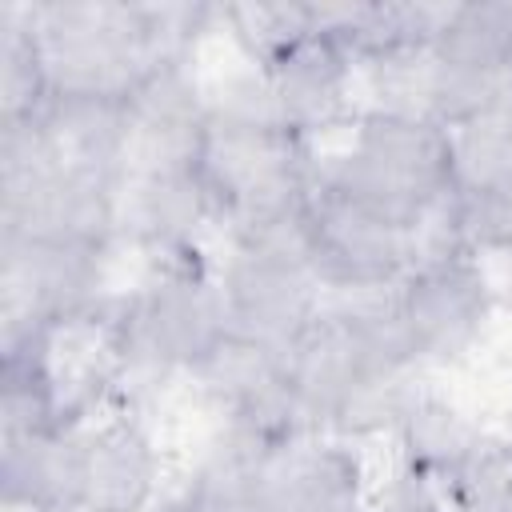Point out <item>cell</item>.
<instances>
[{
  "instance_id": "obj_1",
  "label": "cell",
  "mask_w": 512,
  "mask_h": 512,
  "mask_svg": "<svg viewBox=\"0 0 512 512\" xmlns=\"http://www.w3.org/2000/svg\"><path fill=\"white\" fill-rule=\"evenodd\" d=\"M288 392L308 436H388L420 388L384 300H328L284 352Z\"/></svg>"
},
{
  "instance_id": "obj_2",
  "label": "cell",
  "mask_w": 512,
  "mask_h": 512,
  "mask_svg": "<svg viewBox=\"0 0 512 512\" xmlns=\"http://www.w3.org/2000/svg\"><path fill=\"white\" fill-rule=\"evenodd\" d=\"M196 172L216 204L220 236L296 220L320 176V148L288 132L252 64L208 84Z\"/></svg>"
},
{
  "instance_id": "obj_3",
  "label": "cell",
  "mask_w": 512,
  "mask_h": 512,
  "mask_svg": "<svg viewBox=\"0 0 512 512\" xmlns=\"http://www.w3.org/2000/svg\"><path fill=\"white\" fill-rule=\"evenodd\" d=\"M92 336L108 408L148 412L176 380H192L228 336L216 256L152 264L140 284L112 296Z\"/></svg>"
},
{
  "instance_id": "obj_4",
  "label": "cell",
  "mask_w": 512,
  "mask_h": 512,
  "mask_svg": "<svg viewBox=\"0 0 512 512\" xmlns=\"http://www.w3.org/2000/svg\"><path fill=\"white\" fill-rule=\"evenodd\" d=\"M320 184L420 240L452 196V132L416 108L368 100L340 144L320 148Z\"/></svg>"
},
{
  "instance_id": "obj_5",
  "label": "cell",
  "mask_w": 512,
  "mask_h": 512,
  "mask_svg": "<svg viewBox=\"0 0 512 512\" xmlns=\"http://www.w3.org/2000/svg\"><path fill=\"white\" fill-rule=\"evenodd\" d=\"M52 96H116L168 56L160 4L136 0H40L24 4Z\"/></svg>"
},
{
  "instance_id": "obj_6",
  "label": "cell",
  "mask_w": 512,
  "mask_h": 512,
  "mask_svg": "<svg viewBox=\"0 0 512 512\" xmlns=\"http://www.w3.org/2000/svg\"><path fill=\"white\" fill-rule=\"evenodd\" d=\"M384 308L420 372L452 368L484 344L496 316V284L484 256L424 236Z\"/></svg>"
},
{
  "instance_id": "obj_7",
  "label": "cell",
  "mask_w": 512,
  "mask_h": 512,
  "mask_svg": "<svg viewBox=\"0 0 512 512\" xmlns=\"http://www.w3.org/2000/svg\"><path fill=\"white\" fill-rule=\"evenodd\" d=\"M300 220L304 212L276 228H248L220 236L224 252L216 256V284H220L228 332L272 344L280 352H288V344L328 304L304 260Z\"/></svg>"
},
{
  "instance_id": "obj_8",
  "label": "cell",
  "mask_w": 512,
  "mask_h": 512,
  "mask_svg": "<svg viewBox=\"0 0 512 512\" xmlns=\"http://www.w3.org/2000/svg\"><path fill=\"white\" fill-rule=\"evenodd\" d=\"M116 248L0 236V320L4 328H48L56 336L96 332L116 288Z\"/></svg>"
},
{
  "instance_id": "obj_9",
  "label": "cell",
  "mask_w": 512,
  "mask_h": 512,
  "mask_svg": "<svg viewBox=\"0 0 512 512\" xmlns=\"http://www.w3.org/2000/svg\"><path fill=\"white\" fill-rule=\"evenodd\" d=\"M300 244L328 300H384L416 260L420 240L324 188L316 176V192L300 220Z\"/></svg>"
},
{
  "instance_id": "obj_10",
  "label": "cell",
  "mask_w": 512,
  "mask_h": 512,
  "mask_svg": "<svg viewBox=\"0 0 512 512\" xmlns=\"http://www.w3.org/2000/svg\"><path fill=\"white\" fill-rule=\"evenodd\" d=\"M164 456L144 412L104 408L68 428L60 512H152Z\"/></svg>"
},
{
  "instance_id": "obj_11",
  "label": "cell",
  "mask_w": 512,
  "mask_h": 512,
  "mask_svg": "<svg viewBox=\"0 0 512 512\" xmlns=\"http://www.w3.org/2000/svg\"><path fill=\"white\" fill-rule=\"evenodd\" d=\"M256 72L268 84L280 124L316 148L324 136L344 132L360 112V104L352 100V84L360 68L332 36L324 4H308L304 28L264 64H256Z\"/></svg>"
},
{
  "instance_id": "obj_12",
  "label": "cell",
  "mask_w": 512,
  "mask_h": 512,
  "mask_svg": "<svg viewBox=\"0 0 512 512\" xmlns=\"http://www.w3.org/2000/svg\"><path fill=\"white\" fill-rule=\"evenodd\" d=\"M208 236H220V216L196 160L140 164L128 172L120 192V248L148 256V264H176L208 256Z\"/></svg>"
},
{
  "instance_id": "obj_13",
  "label": "cell",
  "mask_w": 512,
  "mask_h": 512,
  "mask_svg": "<svg viewBox=\"0 0 512 512\" xmlns=\"http://www.w3.org/2000/svg\"><path fill=\"white\" fill-rule=\"evenodd\" d=\"M368 476L352 440L296 436L256 448V512H364Z\"/></svg>"
},
{
  "instance_id": "obj_14",
  "label": "cell",
  "mask_w": 512,
  "mask_h": 512,
  "mask_svg": "<svg viewBox=\"0 0 512 512\" xmlns=\"http://www.w3.org/2000/svg\"><path fill=\"white\" fill-rule=\"evenodd\" d=\"M132 124V168L196 160L208 120V80L196 56H160L124 96Z\"/></svg>"
},
{
  "instance_id": "obj_15",
  "label": "cell",
  "mask_w": 512,
  "mask_h": 512,
  "mask_svg": "<svg viewBox=\"0 0 512 512\" xmlns=\"http://www.w3.org/2000/svg\"><path fill=\"white\" fill-rule=\"evenodd\" d=\"M388 436L396 444V472L428 484L432 492H444L492 432L476 424L456 400L420 384Z\"/></svg>"
},
{
  "instance_id": "obj_16",
  "label": "cell",
  "mask_w": 512,
  "mask_h": 512,
  "mask_svg": "<svg viewBox=\"0 0 512 512\" xmlns=\"http://www.w3.org/2000/svg\"><path fill=\"white\" fill-rule=\"evenodd\" d=\"M512 188V92L452 128V196Z\"/></svg>"
},
{
  "instance_id": "obj_17",
  "label": "cell",
  "mask_w": 512,
  "mask_h": 512,
  "mask_svg": "<svg viewBox=\"0 0 512 512\" xmlns=\"http://www.w3.org/2000/svg\"><path fill=\"white\" fill-rule=\"evenodd\" d=\"M364 512H448V504L428 484H420L404 472H392V480L376 496H368Z\"/></svg>"
},
{
  "instance_id": "obj_18",
  "label": "cell",
  "mask_w": 512,
  "mask_h": 512,
  "mask_svg": "<svg viewBox=\"0 0 512 512\" xmlns=\"http://www.w3.org/2000/svg\"><path fill=\"white\" fill-rule=\"evenodd\" d=\"M152 512H208V508H204V504H196L188 492H172V496H164Z\"/></svg>"
},
{
  "instance_id": "obj_19",
  "label": "cell",
  "mask_w": 512,
  "mask_h": 512,
  "mask_svg": "<svg viewBox=\"0 0 512 512\" xmlns=\"http://www.w3.org/2000/svg\"><path fill=\"white\" fill-rule=\"evenodd\" d=\"M504 440H508V448H512V424H508V432H504Z\"/></svg>"
}]
</instances>
